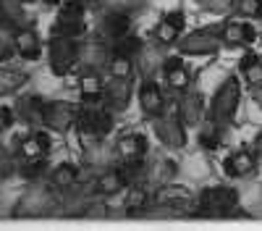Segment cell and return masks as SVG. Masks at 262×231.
Wrapping results in <instances>:
<instances>
[{
  "instance_id": "1",
  "label": "cell",
  "mask_w": 262,
  "mask_h": 231,
  "mask_svg": "<svg viewBox=\"0 0 262 231\" xmlns=\"http://www.w3.org/2000/svg\"><path fill=\"white\" fill-rule=\"evenodd\" d=\"M113 129V111L105 105V100H84L76 113V132L81 142H102Z\"/></svg>"
},
{
  "instance_id": "2",
  "label": "cell",
  "mask_w": 262,
  "mask_h": 231,
  "mask_svg": "<svg viewBox=\"0 0 262 231\" xmlns=\"http://www.w3.org/2000/svg\"><path fill=\"white\" fill-rule=\"evenodd\" d=\"M55 207H60V192L50 181H37L16 200L11 216L13 218H39V216H50Z\"/></svg>"
},
{
  "instance_id": "3",
  "label": "cell",
  "mask_w": 262,
  "mask_h": 231,
  "mask_svg": "<svg viewBox=\"0 0 262 231\" xmlns=\"http://www.w3.org/2000/svg\"><path fill=\"white\" fill-rule=\"evenodd\" d=\"M238 207V192L233 186H205L196 195V205L191 210V216L196 218H228L233 210Z\"/></svg>"
},
{
  "instance_id": "4",
  "label": "cell",
  "mask_w": 262,
  "mask_h": 231,
  "mask_svg": "<svg viewBox=\"0 0 262 231\" xmlns=\"http://www.w3.org/2000/svg\"><path fill=\"white\" fill-rule=\"evenodd\" d=\"M238 100H242V81H238V76H228L215 90V95L210 100V108H207V118L228 129V123L233 121V116L238 111Z\"/></svg>"
},
{
  "instance_id": "5",
  "label": "cell",
  "mask_w": 262,
  "mask_h": 231,
  "mask_svg": "<svg viewBox=\"0 0 262 231\" xmlns=\"http://www.w3.org/2000/svg\"><path fill=\"white\" fill-rule=\"evenodd\" d=\"M48 66L55 76L71 74L74 66H79V42L76 37L53 34L48 42Z\"/></svg>"
},
{
  "instance_id": "6",
  "label": "cell",
  "mask_w": 262,
  "mask_h": 231,
  "mask_svg": "<svg viewBox=\"0 0 262 231\" xmlns=\"http://www.w3.org/2000/svg\"><path fill=\"white\" fill-rule=\"evenodd\" d=\"M221 45V29H196L179 37L176 50L181 55H215Z\"/></svg>"
},
{
  "instance_id": "7",
  "label": "cell",
  "mask_w": 262,
  "mask_h": 231,
  "mask_svg": "<svg viewBox=\"0 0 262 231\" xmlns=\"http://www.w3.org/2000/svg\"><path fill=\"white\" fill-rule=\"evenodd\" d=\"M152 129H155L158 142L165 144L168 150H181V147H186V123L181 121L179 111L152 118Z\"/></svg>"
},
{
  "instance_id": "8",
  "label": "cell",
  "mask_w": 262,
  "mask_h": 231,
  "mask_svg": "<svg viewBox=\"0 0 262 231\" xmlns=\"http://www.w3.org/2000/svg\"><path fill=\"white\" fill-rule=\"evenodd\" d=\"M53 34H63V37H84L86 34V8L79 0H69L55 16L53 24Z\"/></svg>"
},
{
  "instance_id": "9",
  "label": "cell",
  "mask_w": 262,
  "mask_h": 231,
  "mask_svg": "<svg viewBox=\"0 0 262 231\" xmlns=\"http://www.w3.org/2000/svg\"><path fill=\"white\" fill-rule=\"evenodd\" d=\"M76 113H79V108L69 100H48L42 126L53 134H66L69 129L76 126Z\"/></svg>"
},
{
  "instance_id": "10",
  "label": "cell",
  "mask_w": 262,
  "mask_h": 231,
  "mask_svg": "<svg viewBox=\"0 0 262 231\" xmlns=\"http://www.w3.org/2000/svg\"><path fill=\"white\" fill-rule=\"evenodd\" d=\"M152 205L160 210H189L196 205V197L191 195V189L181 184H163L152 192Z\"/></svg>"
},
{
  "instance_id": "11",
  "label": "cell",
  "mask_w": 262,
  "mask_h": 231,
  "mask_svg": "<svg viewBox=\"0 0 262 231\" xmlns=\"http://www.w3.org/2000/svg\"><path fill=\"white\" fill-rule=\"evenodd\" d=\"M107 60H111V42L102 37H92L79 42V66L84 71H100L107 69Z\"/></svg>"
},
{
  "instance_id": "12",
  "label": "cell",
  "mask_w": 262,
  "mask_h": 231,
  "mask_svg": "<svg viewBox=\"0 0 262 231\" xmlns=\"http://www.w3.org/2000/svg\"><path fill=\"white\" fill-rule=\"evenodd\" d=\"M184 27H186V16L184 11H170L165 13L155 27H152V42H158L160 48H168V45H176L179 37L184 34Z\"/></svg>"
},
{
  "instance_id": "13",
  "label": "cell",
  "mask_w": 262,
  "mask_h": 231,
  "mask_svg": "<svg viewBox=\"0 0 262 231\" xmlns=\"http://www.w3.org/2000/svg\"><path fill=\"white\" fill-rule=\"evenodd\" d=\"M131 95H134V81H131V76H111V79H105L102 100H105V105L113 113H121V111L128 108Z\"/></svg>"
},
{
  "instance_id": "14",
  "label": "cell",
  "mask_w": 262,
  "mask_h": 231,
  "mask_svg": "<svg viewBox=\"0 0 262 231\" xmlns=\"http://www.w3.org/2000/svg\"><path fill=\"white\" fill-rule=\"evenodd\" d=\"M137 100H139V108L147 118H158L168 111V105H165V95L163 90L158 87L152 79H144L139 84V90H137Z\"/></svg>"
},
{
  "instance_id": "15",
  "label": "cell",
  "mask_w": 262,
  "mask_h": 231,
  "mask_svg": "<svg viewBox=\"0 0 262 231\" xmlns=\"http://www.w3.org/2000/svg\"><path fill=\"white\" fill-rule=\"evenodd\" d=\"M131 32V16L123 13V11H111L105 8L100 13V24H97V37L113 42V39H121L123 34Z\"/></svg>"
},
{
  "instance_id": "16",
  "label": "cell",
  "mask_w": 262,
  "mask_h": 231,
  "mask_svg": "<svg viewBox=\"0 0 262 231\" xmlns=\"http://www.w3.org/2000/svg\"><path fill=\"white\" fill-rule=\"evenodd\" d=\"M254 39H257V29L249 24V21L231 18L221 27V42L226 48H249Z\"/></svg>"
},
{
  "instance_id": "17",
  "label": "cell",
  "mask_w": 262,
  "mask_h": 231,
  "mask_svg": "<svg viewBox=\"0 0 262 231\" xmlns=\"http://www.w3.org/2000/svg\"><path fill=\"white\" fill-rule=\"evenodd\" d=\"M257 163H259V158L254 155V150L242 147V150H233L223 160V174L228 179H247V176H252L257 171Z\"/></svg>"
},
{
  "instance_id": "18",
  "label": "cell",
  "mask_w": 262,
  "mask_h": 231,
  "mask_svg": "<svg viewBox=\"0 0 262 231\" xmlns=\"http://www.w3.org/2000/svg\"><path fill=\"white\" fill-rule=\"evenodd\" d=\"M163 76L168 81L170 92H181L184 95L191 87V71L184 66L181 53L179 55H165V60H163Z\"/></svg>"
},
{
  "instance_id": "19",
  "label": "cell",
  "mask_w": 262,
  "mask_h": 231,
  "mask_svg": "<svg viewBox=\"0 0 262 231\" xmlns=\"http://www.w3.org/2000/svg\"><path fill=\"white\" fill-rule=\"evenodd\" d=\"M53 150V137L48 132H32L16 139V155L18 160L24 158H42Z\"/></svg>"
},
{
  "instance_id": "20",
  "label": "cell",
  "mask_w": 262,
  "mask_h": 231,
  "mask_svg": "<svg viewBox=\"0 0 262 231\" xmlns=\"http://www.w3.org/2000/svg\"><path fill=\"white\" fill-rule=\"evenodd\" d=\"M11 42H13V50L18 58L24 60H37L42 55V39L39 34L32 29V27H21L11 34Z\"/></svg>"
},
{
  "instance_id": "21",
  "label": "cell",
  "mask_w": 262,
  "mask_h": 231,
  "mask_svg": "<svg viewBox=\"0 0 262 231\" xmlns=\"http://www.w3.org/2000/svg\"><path fill=\"white\" fill-rule=\"evenodd\" d=\"M163 60H165V55H163V50H160L158 42H149V45L144 42L142 50H139V55L134 58L137 74H139L142 79H152V76L163 69Z\"/></svg>"
},
{
  "instance_id": "22",
  "label": "cell",
  "mask_w": 262,
  "mask_h": 231,
  "mask_svg": "<svg viewBox=\"0 0 262 231\" xmlns=\"http://www.w3.org/2000/svg\"><path fill=\"white\" fill-rule=\"evenodd\" d=\"M27 3L24 0H0V32L13 34L16 29L27 27Z\"/></svg>"
},
{
  "instance_id": "23",
  "label": "cell",
  "mask_w": 262,
  "mask_h": 231,
  "mask_svg": "<svg viewBox=\"0 0 262 231\" xmlns=\"http://www.w3.org/2000/svg\"><path fill=\"white\" fill-rule=\"evenodd\" d=\"M126 186H128V181L118 165V168H105L102 174H97V179L92 184V192L97 197H113V195H121Z\"/></svg>"
},
{
  "instance_id": "24",
  "label": "cell",
  "mask_w": 262,
  "mask_h": 231,
  "mask_svg": "<svg viewBox=\"0 0 262 231\" xmlns=\"http://www.w3.org/2000/svg\"><path fill=\"white\" fill-rule=\"evenodd\" d=\"M116 158L118 160H137L147 155V137L139 132H131V134H121L113 144Z\"/></svg>"
},
{
  "instance_id": "25",
  "label": "cell",
  "mask_w": 262,
  "mask_h": 231,
  "mask_svg": "<svg viewBox=\"0 0 262 231\" xmlns=\"http://www.w3.org/2000/svg\"><path fill=\"white\" fill-rule=\"evenodd\" d=\"M45 105H48V100H42L39 95H24V97H18L13 111H16V118H21L24 123L42 126V118H45Z\"/></svg>"
},
{
  "instance_id": "26",
  "label": "cell",
  "mask_w": 262,
  "mask_h": 231,
  "mask_svg": "<svg viewBox=\"0 0 262 231\" xmlns=\"http://www.w3.org/2000/svg\"><path fill=\"white\" fill-rule=\"evenodd\" d=\"M176 111H179V116L186 126H200L202 118H205V97L200 92H184Z\"/></svg>"
},
{
  "instance_id": "27",
  "label": "cell",
  "mask_w": 262,
  "mask_h": 231,
  "mask_svg": "<svg viewBox=\"0 0 262 231\" xmlns=\"http://www.w3.org/2000/svg\"><path fill=\"white\" fill-rule=\"evenodd\" d=\"M149 205H152V189L147 184H131L126 192V200H123L126 216H142L147 213Z\"/></svg>"
},
{
  "instance_id": "28",
  "label": "cell",
  "mask_w": 262,
  "mask_h": 231,
  "mask_svg": "<svg viewBox=\"0 0 262 231\" xmlns=\"http://www.w3.org/2000/svg\"><path fill=\"white\" fill-rule=\"evenodd\" d=\"M79 174H81V165H74V163H58L55 168H50L48 174V181L58 189V192H66V189H71L79 184Z\"/></svg>"
},
{
  "instance_id": "29",
  "label": "cell",
  "mask_w": 262,
  "mask_h": 231,
  "mask_svg": "<svg viewBox=\"0 0 262 231\" xmlns=\"http://www.w3.org/2000/svg\"><path fill=\"white\" fill-rule=\"evenodd\" d=\"M179 174V163L170 160V158H158L155 163H149V176H147V186H163V184H170L173 176Z\"/></svg>"
},
{
  "instance_id": "30",
  "label": "cell",
  "mask_w": 262,
  "mask_h": 231,
  "mask_svg": "<svg viewBox=\"0 0 262 231\" xmlns=\"http://www.w3.org/2000/svg\"><path fill=\"white\" fill-rule=\"evenodd\" d=\"M48 155H42V158H24V160H18V176L29 181V184H37V181H48V174H50V168H48Z\"/></svg>"
},
{
  "instance_id": "31",
  "label": "cell",
  "mask_w": 262,
  "mask_h": 231,
  "mask_svg": "<svg viewBox=\"0 0 262 231\" xmlns=\"http://www.w3.org/2000/svg\"><path fill=\"white\" fill-rule=\"evenodd\" d=\"M105 92V79L97 71H84L79 76V95L81 100H102Z\"/></svg>"
},
{
  "instance_id": "32",
  "label": "cell",
  "mask_w": 262,
  "mask_h": 231,
  "mask_svg": "<svg viewBox=\"0 0 262 231\" xmlns=\"http://www.w3.org/2000/svg\"><path fill=\"white\" fill-rule=\"evenodd\" d=\"M223 139H226V126L215 123V121H205L200 123V144L205 150H217V147H223Z\"/></svg>"
},
{
  "instance_id": "33",
  "label": "cell",
  "mask_w": 262,
  "mask_h": 231,
  "mask_svg": "<svg viewBox=\"0 0 262 231\" xmlns=\"http://www.w3.org/2000/svg\"><path fill=\"white\" fill-rule=\"evenodd\" d=\"M27 81H29V74H24V71H16V69H0V97L16 95Z\"/></svg>"
},
{
  "instance_id": "34",
  "label": "cell",
  "mask_w": 262,
  "mask_h": 231,
  "mask_svg": "<svg viewBox=\"0 0 262 231\" xmlns=\"http://www.w3.org/2000/svg\"><path fill=\"white\" fill-rule=\"evenodd\" d=\"M238 69H242V76L249 84V90H254V87L262 84V58L257 53H247L242 58V66H238Z\"/></svg>"
},
{
  "instance_id": "35",
  "label": "cell",
  "mask_w": 262,
  "mask_h": 231,
  "mask_svg": "<svg viewBox=\"0 0 262 231\" xmlns=\"http://www.w3.org/2000/svg\"><path fill=\"white\" fill-rule=\"evenodd\" d=\"M142 45H144V42L128 32V34H123L121 39H113V42H111V55H121V58H131V60H134V58L139 55Z\"/></svg>"
},
{
  "instance_id": "36",
  "label": "cell",
  "mask_w": 262,
  "mask_h": 231,
  "mask_svg": "<svg viewBox=\"0 0 262 231\" xmlns=\"http://www.w3.org/2000/svg\"><path fill=\"white\" fill-rule=\"evenodd\" d=\"M16 171H18V155H16V150L0 144V181L11 179Z\"/></svg>"
},
{
  "instance_id": "37",
  "label": "cell",
  "mask_w": 262,
  "mask_h": 231,
  "mask_svg": "<svg viewBox=\"0 0 262 231\" xmlns=\"http://www.w3.org/2000/svg\"><path fill=\"white\" fill-rule=\"evenodd\" d=\"M102 6L111 11H123L128 16H137L147 8V0H102Z\"/></svg>"
},
{
  "instance_id": "38",
  "label": "cell",
  "mask_w": 262,
  "mask_h": 231,
  "mask_svg": "<svg viewBox=\"0 0 262 231\" xmlns=\"http://www.w3.org/2000/svg\"><path fill=\"white\" fill-rule=\"evenodd\" d=\"M233 13L242 18H262V0H233Z\"/></svg>"
},
{
  "instance_id": "39",
  "label": "cell",
  "mask_w": 262,
  "mask_h": 231,
  "mask_svg": "<svg viewBox=\"0 0 262 231\" xmlns=\"http://www.w3.org/2000/svg\"><path fill=\"white\" fill-rule=\"evenodd\" d=\"M137 66L131 58H121V55H111V60H107V74L111 76H134Z\"/></svg>"
},
{
  "instance_id": "40",
  "label": "cell",
  "mask_w": 262,
  "mask_h": 231,
  "mask_svg": "<svg viewBox=\"0 0 262 231\" xmlns=\"http://www.w3.org/2000/svg\"><path fill=\"white\" fill-rule=\"evenodd\" d=\"M200 8L210 11V13H228L233 11V0H194Z\"/></svg>"
},
{
  "instance_id": "41",
  "label": "cell",
  "mask_w": 262,
  "mask_h": 231,
  "mask_svg": "<svg viewBox=\"0 0 262 231\" xmlns=\"http://www.w3.org/2000/svg\"><path fill=\"white\" fill-rule=\"evenodd\" d=\"M107 213H111V210H107V205H105V202H100V200H97V202H92V200H90L81 216H84V218H107Z\"/></svg>"
},
{
  "instance_id": "42",
  "label": "cell",
  "mask_w": 262,
  "mask_h": 231,
  "mask_svg": "<svg viewBox=\"0 0 262 231\" xmlns=\"http://www.w3.org/2000/svg\"><path fill=\"white\" fill-rule=\"evenodd\" d=\"M13 121H16V111H13V108H8V105H0V132L11 129Z\"/></svg>"
},
{
  "instance_id": "43",
  "label": "cell",
  "mask_w": 262,
  "mask_h": 231,
  "mask_svg": "<svg viewBox=\"0 0 262 231\" xmlns=\"http://www.w3.org/2000/svg\"><path fill=\"white\" fill-rule=\"evenodd\" d=\"M13 55H16V50H13V42H11L8 37L0 34V63H3V60H11Z\"/></svg>"
},
{
  "instance_id": "44",
  "label": "cell",
  "mask_w": 262,
  "mask_h": 231,
  "mask_svg": "<svg viewBox=\"0 0 262 231\" xmlns=\"http://www.w3.org/2000/svg\"><path fill=\"white\" fill-rule=\"evenodd\" d=\"M252 150H254V155L262 160V132L257 134V139H254V147H252Z\"/></svg>"
},
{
  "instance_id": "45",
  "label": "cell",
  "mask_w": 262,
  "mask_h": 231,
  "mask_svg": "<svg viewBox=\"0 0 262 231\" xmlns=\"http://www.w3.org/2000/svg\"><path fill=\"white\" fill-rule=\"evenodd\" d=\"M252 97H254V102L259 105V111H262V84H259V87H254V90H252Z\"/></svg>"
},
{
  "instance_id": "46",
  "label": "cell",
  "mask_w": 262,
  "mask_h": 231,
  "mask_svg": "<svg viewBox=\"0 0 262 231\" xmlns=\"http://www.w3.org/2000/svg\"><path fill=\"white\" fill-rule=\"evenodd\" d=\"M79 3H81V6L86 8V11H90V8H97V6L102 3V0H79Z\"/></svg>"
},
{
  "instance_id": "47",
  "label": "cell",
  "mask_w": 262,
  "mask_h": 231,
  "mask_svg": "<svg viewBox=\"0 0 262 231\" xmlns=\"http://www.w3.org/2000/svg\"><path fill=\"white\" fill-rule=\"evenodd\" d=\"M42 3H48V6H58V3H63V0H42Z\"/></svg>"
},
{
  "instance_id": "48",
  "label": "cell",
  "mask_w": 262,
  "mask_h": 231,
  "mask_svg": "<svg viewBox=\"0 0 262 231\" xmlns=\"http://www.w3.org/2000/svg\"><path fill=\"white\" fill-rule=\"evenodd\" d=\"M24 3H27V6H29V3H37V0H24Z\"/></svg>"
},
{
  "instance_id": "49",
  "label": "cell",
  "mask_w": 262,
  "mask_h": 231,
  "mask_svg": "<svg viewBox=\"0 0 262 231\" xmlns=\"http://www.w3.org/2000/svg\"><path fill=\"white\" fill-rule=\"evenodd\" d=\"M259 42H262V34H259Z\"/></svg>"
}]
</instances>
